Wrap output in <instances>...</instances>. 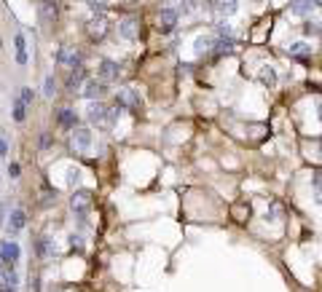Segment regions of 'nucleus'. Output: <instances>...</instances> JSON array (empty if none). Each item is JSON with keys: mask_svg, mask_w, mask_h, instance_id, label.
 I'll return each instance as SVG.
<instances>
[{"mask_svg": "<svg viewBox=\"0 0 322 292\" xmlns=\"http://www.w3.org/2000/svg\"><path fill=\"white\" fill-rule=\"evenodd\" d=\"M16 62L19 64H27V43H24V35H16Z\"/></svg>", "mask_w": 322, "mask_h": 292, "instance_id": "nucleus-23", "label": "nucleus"}, {"mask_svg": "<svg viewBox=\"0 0 322 292\" xmlns=\"http://www.w3.org/2000/svg\"><path fill=\"white\" fill-rule=\"evenodd\" d=\"M231 51H234V38L231 35H217L215 43H212V54L223 56V54H231Z\"/></svg>", "mask_w": 322, "mask_h": 292, "instance_id": "nucleus-15", "label": "nucleus"}, {"mask_svg": "<svg viewBox=\"0 0 322 292\" xmlns=\"http://www.w3.org/2000/svg\"><path fill=\"white\" fill-rule=\"evenodd\" d=\"M19 99H22L24 102V105H33V99H35V94H33V89H22V97H19Z\"/></svg>", "mask_w": 322, "mask_h": 292, "instance_id": "nucleus-30", "label": "nucleus"}, {"mask_svg": "<svg viewBox=\"0 0 322 292\" xmlns=\"http://www.w3.org/2000/svg\"><path fill=\"white\" fill-rule=\"evenodd\" d=\"M97 70H100V81H105V83H110V81H118V78H121V64H118V62L102 59Z\"/></svg>", "mask_w": 322, "mask_h": 292, "instance_id": "nucleus-7", "label": "nucleus"}, {"mask_svg": "<svg viewBox=\"0 0 322 292\" xmlns=\"http://www.w3.org/2000/svg\"><path fill=\"white\" fill-rule=\"evenodd\" d=\"M24 116H27V105L22 99H14V118L16 121H24Z\"/></svg>", "mask_w": 322, "mask_h": 292, "instance_id": "nucleus-26", "label": "nucleus"}, {"mask_svg": "<svg viewBox=\"0 0 322 292\" xmlns=\"http://www.w3.org/2000/svg\"><path fill=\"white\" fill-rule=\"evenodd\" d=\"M86 32H89V38L91 41H100V38H105V32H108V19H105V14H94L91 19H89V24H86Z\"/></svg>", "mask_w": 322, "mask_h": 292, "instance_id": "nucleus-4", "label": "nucleus"}, {"mask_svg": "<svg viewBox=\"0 0 322 292\" xmlns=\"http://www.w3.org/2000/svg\"><path fill=\"white\" fill-rule=\"evenodd\" d=\"M86 75H89V70L83 67V64H78V67H70V75H68V81H65L68 91H81L83 81H86Z\"/></svg>", "mask_w": 322, "mask_h": 292, "instance_id": "nucleus-6", "label": "nucleus"}, {"mask_svg": "<svg viewBox=\"0 0 322 292\" xmlns=\"http://www.w3.org/2000/svg\"><path fill=\"white\" fill-rule=\"evenodd\" d=\"M70 244H73V247H78V249H81V244H83V241H81V236H75V233H73V236H70Z\"/></svg>", "mask_w": 322, "mask_h": 292, "instance_id": "nucleus-35", "label": "nucleus"}, {"mask_svg": "<svg viewBox=\"0 0 322 292\" xmlns=\"http://www.w3.org/2000/svg\"><path fill=\"white\" fill-rule=\"evenodd\" d=\"M132 3H140V0H132Z\"/></svg>", "mask_w": 322, "mask_h": 292, "instance_id": "nucleus-39", "label": "nucleus"}, {"mask_svg": "<svg viewBox=\"0 0 322 292\" xmlns=\"http://www.w3.org/2000/svg\"><path fill=\"white\" fill-rule=\"evenodd\" d=\"M86 6L91 8V11H94V14H100V11H102V8H105V0H86Z\"/></svg>", "mask_w": 322, "mask_h": 292, "instance_id": "nucleus-31", "label": "nucleus"}, {"mask_svg": "<svg viewBox=\"0 0 322 292\" xmlns=\"http://www.w3.org/2000/svg\"><path fill=\"white\" fill-rule=\"evenodd\" d=\"M78 182H81V172H78V169H70V172H68V185L75 188Z\"/></svg>", "mask_w": 322, "mask_h": 292, "instance_id": "nucleus-29", "label": "nucleus"}, {"mask_svg": "<svg viewBox=\"0 0 322 292\" xmlns=\"http://www.w3.org/2000/svg\"><path fill=\"white\" fill-rule=\"evenodd\" d=\"M287 54H290V56H309V54H311V46L304 43V41H296V43L287 46Z\"/></svg>", "mask_w": 322, "mask_h": 292, "instance_id": "nucleus-20", "label": "nucleus"}, {"mask_svg": "<svg viewBox=\"0 0 322 292\" xmlns=\"http://www.w3.org/2000/svg\"><path fill=\"white\" fill-rule=\"evenodd\" d=\"M86 118L91 121L94 126H102V129H108V107L102 105V102H89V107H86Z\"/></svg>", "mask_w": 322, "mask_h": 292, "instance_id": "nucleus-3", "label": "nucleus"}, {"mask_svg": "<svg viewBox=\"0 0 322 292\" xmlns=\"http://www.w3.org/2000/svg\"><path fill=\"white\" fill-rule=\"evenodd\" d=\"M258 81H261L266 89H274V86H277V70H274L271 64H263L261 72H258Z\"/></svg>", "mask_w": 322, "mask_h": 292, "instance_id": "nucleus-19", "label": "nucleus"}, {"mask_svg": "<svg viewBox=\"0 0 322 292\" xmlns=\"http://www.w3.org/2000/svg\"><path fill=\"white\" fill-rule=\"evenodd\" d=\"M46 148H51V134H43L41 137V150H46Z\"/></svg>", "mask_w": 322, "mask_h": 292, "instance_id": "nucleus-34", "label": "nucleus"}, {"mask_svg": "<svg viewBox=\"0 0 322 292\" xmlns=\"http://www.w3.org/2000/svg\"><path fill=\"white\" fill-rule=\"evenodd\" d=\"M0 223H3V206H0Z\"/></svg>", "mask_w": 322, "mask_h": 292, "instance_id": "nucleus-37", "label": "nucleus"}, {"mask_svg": "<svg viewBox=\"0 0 322 292\" xmlns=\"http://www.w3.org/2000/svg\"><path fill=\"white\" fill-rule=\"evenodd\" d=\"M56 62H59V64H70V67H78V64H81V54L75 49H70V46H65V49L56 51Z\"/></svg>", "mask_w": 322, "mask_h": 292, "instance_id": "nucleus-13", "label": "nucleus"}, {"mask_svg": "<svg viewBox=\"0 0 322 292\" xmlns=\"http://www.w3.org/2000/svg\"><path fill=\"white\" fill-rule=\"evenodd\" d=\"M27 225V214H24V209H14L11 212V217H8V233L11 236H16L19 231H22Z\"/></svg>", "mask_w": 322, "mask_h": 292, "instance_id": "nucleus-16", "label": "nucleus"}, {"mask_svg": "<svg viewBox=\"0 0 322 292\" xmlns=\"http://www.w3.org/2000/svg\"><path fill=\"white\" fill-rule=\"evenodd\" d=\"M86 99H102L108 94V83L105 81H86V86L81 89Z\"/></svg>", "mask_w": 322, "mask_h": 292, "instance_id": "nucleus-9", "label": "nucleus"}, {"mask_svg": "<svg viewBox=\"0 0 322 292\" xmlns=\"http://www.w3.org/2000/svg\"><path fill=\"white\" fill-rule=\"evenodd\" d=\"M311 8H314V6H311L309 0H293V3H290V11L296 14V16H306V14H311Z\"/></svg>", "mask_w": 322, "mask_h": 292, "instance_id": "nucleus-21", "label": "nucleus"}, {"mask_svg": "<svg viewBox=\"0 0 322 292\" xmlns=\"http://www.w3.org/2000/svg\"><path fill=\"white\" fill-rule=\"evenodd\" d=\"M38 11H41V19L46 24H51L56 19V3L54 0H41V3H38Z\"/></svg>", "mask_w": 322, "mask_h": 292, "instance_id": "nucleus-18", "label": "nucleus"}, {"mask_svg": "<svg viewBox=\"0 0 322 292\" xmlns=\"http://www.w3.org/2000/svg\"><path fill=\"white\" fill-rule=\"evenodd\" d=\"M212 43H215L212 35H199L196 41H194V54H196V56L210 54V51H212Z\"/></svg>", "mask_w": 322, "mask_h": 292, "instance_id": "nucleus-17", "label": "nucleus"}, {"mask_svg": "<svg viewBox=\"0 0 322 292\" xmlns=\"http://www.w3.org/2000/svg\"><path fill=\"white\" fill-rule=\"evenodd\" d=\"M207 8H212V11H217L223 19L236 14V8H239V3L236 0H207Z\"/></svg>", "mask_w": 322, "mask_h": 292, "instance_id": "nucleus-10", "label": "nucleus"}, {"mask_svg": "<svg viewBox=\"0 0 322 292\" xmlns=\"http://www.w3.org/2000/svg\"><path fill=\"white\" fill-rule=\"evenodd\" d=\"M319 121H322V105H319Z\"/></svg>", "mask_w": 322, "mask_h": 292, "instance_id": "nucleus-38", "label": "nucleus"}, {"mask_svg": "<svg viewBox=\"0 0 322 292\" xmlns=\"http://www.w3.org/2000/svg\"><path fill=\"white\" fill-rule=\"evenodd\" d=\"M73 148L75 150H89L91 148V131L89 129H73Z\"/></svg>", "mask_w": 322, "mask_h": 292, "instance_id": "nucleus-14", "label": "nucleus"}, {"mask_svg": "<svg viewBox=\"0 0 322 292\" xmlns=\"http://www.w3.org/2000/svg\"><path fill=\"white\" fill-rule=\"evenodd\" d=\"M0 292H16V287H14V284H8V281H3V279H0Z\"/></svg>", "mask_w": 322, "mask_h": 292, "instance_id": "nucleus-32", "label": "nucleus"}, {"mask_svg": "<svg viewBox=\"0 0 322 292\" xmlns=\"http://www.w3.org/2000/svg\"><path fill=\"white\" fill-rule=\"evenodd\" d=\"M311 185H314V199H317V204H322V174H314Z\"/></svg>", "mask_w": 322, "mask_h": 292, "instance_id": "nucleus-27", "label": "nucleus"}, {"mask_svg": "<svg viewBox=\"0 0 322 292\" xmlns=\"http://www.w3.org/2000/svg\"><path fill=\"white\" fill-rule=\"evenodd\" d=\"M75 121H78V118H75V110H70V107H62V110H59V124H62V126L75 129Z\"/></svg>", "mask_w": 322, "mask_h": 292, "instance_id": "nucleus-22", "label": "nucleus"}, {"mask_svg": "<svg viewBox=\"0 0 322 292\" xmlns=\"http://www.w3.org/2000/svg\"><path fill=\"white\" fill-rule=\"evenodd\" d=\"M8 177H11V180H16V177H19V164H11V166H8Z\"/></svg>", "mask_w": 322, "mask_h": 292, "instance_id": "nucleus-33", "label": "nucleus"}, {"mask_svg": "<svg viewBox=\"0 0 322 292\" xmlns=\"http://www.w3.org/2000/svg\"><path fill=\"white\" fill-rule=\"evenodd\" d=\"M3 156H6V142L0 139V158H3Z\"/></svg>", "mask_w": 322, "mask_h": 292, "instance_id": "nucleus-36", "label": "nucleus"}, {"mask_svg": "<svg viewBox=\"0 0 322 292\" xmlns=\"http://www.w3.org/2000/svg\"><path fill=\"white\" fill-rule=\"evenodd\" d=\"M116 105H121L124 110H135L137 113L140 107H143V97H140L135 89H121L118 97H116Z\"/></svg>", "mask_w": 322, "mask_h": 292, "instance_id": "nucleus-2", "label": "nucleus"}, {"mask_svg": "<svg viewBox=\"0 0 322 292\" xmlns=\"http://www.w3.org/2000/svg\"><path fill=\"white\" fill-rule=\"evenodd\" d=\"M0 49H3V41H0Z\"/></svg>", "mask_w": 322, "mask_h": 292, "instance_id": "nucleus-40", "label": "nucleus"}, {"mask_svg": "<svg viewBox=\"0 0 322 292\" xmlns=\"http://www.w3.org/2000/svg\"><path fill=\"white\" fill-rule=\"evenodd\" d=\"M177 16L180 11L177 8H161V14H158V32H172L175 30V24H177Z\"/></svg>", "mask_w": 322, "mask_h": 292, "instance_id": "nucleus-5", "label": "nucleus"}, {"mask_svg": "<svg viewBox=\"0 0 322 292\" xmlns=\"http://www.w3.org/2000/svg\"><path fill=\"white\" fill-rule=\"evenodd\" d=\"M70 209L83 220L89 214V209H91V193L83 191V188H81V191H73V196H70Z\"/></svg>", "mask_w": 322, "mask_h": 292, "instance_id": "nucleus-1", "label": "nucleus"}, {"mask_svg": "<svg viewBox=\"0 0 322 292\" xmlns=\"http://www.w3.org/2000/svg\"><path fill=\"white\" fill-rule=\"evenodd\" d=\"M266 217H271V220H279V217H282V206H279L277 201H274V204L269 206V212H266Z\"/></svg>", "mask_w": 322, "mask_h": 292, "instance_id": "nucleus-28", "label": "nucleus"}, {"mask_svg": "<svg viewBox=\"0 0 322 292\" xmlns=\"http://www.w3.org/2000/svg\"><path fill=\"white\" fill-rule=\"evenodd\" d=\"M118 35L124 38V41H137L140 38V24H137V19H124V22L118 24Z\"/></svg>", "mask_w": 322, "mask_h": 292, "instance_id": "nucleus-12", "label": "nucleus"}, {"mask_svg": "<svg viewBox=\"0 0 322 292\" xmlns=\"http://www.w3.org/2000/svg\"><path fill=\"white\" fill-rule=\"evenodd\" d=\"M19 258H22V249H19L16 241H3V244H0V260H3V263H11V266H14Z\"/></svg>", "mask_w": 322, "mask_h": 292, "instance_id": "nucleus-11", "label": "nucleus"}, {"mask_svg": "<svg viewBox=\"0 0 322 292\" xmlns=\"http://www.w3.org/2000/svg\"><path fill=\"white\" fill-rule=\"evenodd\" d=\"M3 281H8V284H19V274H16V268L11 266V263H6V271H3Z\"/></svg>", "mask_w": 322, "mask_h": 292, "instance_id": "nucleus-24", "label": "nucleus"}, {"mask_svg": "<svg viewBox=\"0 0 322 292\" xmlns=\"http://www.w3.org/2000/svg\"><path fill=\"white\" fill-rule=\"evenodd\" d=\"M35 255L41 258V260H51L54 255H56V244H54V239H49V236H41L35 241Z\"/></svg>", "mask_w": 322, "mask_h": 292, "instance_id": "nucleus-8", "label": "nucleus"}, {"mask_svg": "<svg viewBox=\"0 0 322 292\" xmlns=\"http://www.w3.org/2000/svg\"><path fill=\"white\" fill-rule=\"evenodd\" d=\"M43 94H46V97H54V94H56V83H54V75H46V81H43Z\"/></svg>", "mask_w": 322, "mask_h": 292, "instance_id": "nucleus-25", "label": "nucleus"}]
</instances>
